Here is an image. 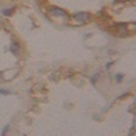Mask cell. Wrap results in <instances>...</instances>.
Wrapping results in <instances>:
<instances>
[{"label": "cell", "instance_id": "277c9868", "mask_svg": "<svg viewBox=\"0 0 136 136\" xmlns=\"http://www.w3.org/2000/svg\"><path fill=\"white\" fill-rule=\"evenodd\" d=\"M116 29H117L118 31H123V34H121V36H125L127 34V25L125 23H118V25H116Z\"/></svg>", "mask_w": 136, "mask_h": 136}, {"label": "cell", "instance_id": "9c48e42d", "mask_svg": "<svg viewBox=\"0 0 136 136\" xmlns=\"http://www.w3.org/2000/svg\"><path fill=\"white\" fill-rule=\"evenodd\" d=\"M7 131H8V125H7V127H4V129H3V132H1V134H3V135H4V134H7Z\"/></svg>", "mask_w": 136, "mask_h": 136}, {"label": "cell", "instance_id": "6da1fadb", "mask_svg": "<svg viewBox=\"0 0 136 136\" xmlns=\"http://www.w3.org/2000/svg\"><path fill=\"white\" fill-rule=\"evenodd\" d=\"M74 18L76 19L78 22H87L89 21V18H90V15H89L87 12H78V14H75L74 15Z\"/></svg>", "mask_w": 136, "mask_h": 136}, {"label": "cell", "instance_id": "3957f363", "mask_svg": "<svg viewBox=\"0 0 136 136\" xmlns=\"http://www.w3.org/2000/svg\"><path fill=\"white\" fill-rule=\"evenodd\" d=\"M10 50L14 54H18V53H19V45L16 44V42H11V45H10Z\"/></svg>", "mask_w": 136, "mask_h": 136}, {"label": "cell", "instance_id": "7a4b0ae2", "mask_svg": "<svg viewBox=\"0 0 136 136\" xmlns=\"http://www.w3.org/2000/svg\"><path fill=\"white\" fill-rule=\"evenodd\" d=\"M53 15H59V16H67V12H65L64 10H61V8H57V7H54V8H52V11H50Z\"/></svg>", "mask_w": 136, "mask_h": 136}, {"label": "cell", "instance_id": "5b68a950", "mask_svg": "<svg viewBox=\"0 0 136 136\" xmlns=\"http://www.w3.org/2000/svg\"><path fill=\"white\" fill-rule=\"evenodd\" d=\"M3 14H4V15H11V14H12V8H8V10H4V11H3Z\"/></svg>", "mask_w": 136, "mask_h": 136}, {"label": "cell", "instance_id": "8992f818", "mask_svg": "<svg viewBox=\"0 0 136 136\" xmlns=\"http://www.w3.org/2000/svg\"><path fill=\"white\" fill-rule=\"evenodd\" d=\"M97 78H99V75H98V74H95V75H94V76H92V78H91V82H92V83H94V82H95V80H97Z\"/></svg>", "mask_w": 136, "mask_h": 136}, {"label": "cell", "instance_id": "52a82bcc", "mask_svg": "<svg viewBox=\"0 0 136 136\" xmlns=\"http://www.w3.org/2000/svg\"><path fill=\"white\" fill-rule=\"evenodd\" d=\"M0 94H10V91H8V90H3V89H0Z\"/></svg>", "mask_w": 136, "mask_h": 136}, {"label": "cell", "instance_id": "ba28073f", "mask_svg": "<svg viewBox=\"0 0 136 136\" xmlns=\"http://www.w3.org/2000/svg\"><path fill=\"white\" fill-rule=\"evenodd\" d=\"M116 80H117V82L123 80V75H117V76H116Z\"/></svg>", "mask_w": 136, "mask_h": 136}]
</instances>
